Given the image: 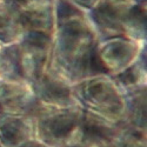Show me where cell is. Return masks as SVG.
Wrapping results in <instances>:
<instances>
[{"label": "cell", "instance_id": "cell-6", "mask_svg": "<svg viewBox=\"0 0 147 147\" xmlns=\"http://www.w3.org/2000/svg\"><path fill=\"white\" fill-rule=\"evenodd\" d=\"M48 112V111H47ZM44 124L48 128L51 136L55 138L65 137L76 126L77 117L71 112H48L44 117Z\"/></svg>", "mask_w": 147, "mask_h": 147}, {"label": "cell", "instance_id": "cell-10", "mask_svg": "<svg viewBox=\"0 0 147 147\" xmlns=\"http://www.w3.org/2000/svg\"><path fill=\"white\" fill-rule=\"evenodd\" d=\"M76 1H78V3H80V4H82L84 6H86V5H91L92 3H94V1H96V0H76Z\"/></svg>", "mask_w": 147, "mask_h": 147}, {"label": "cell", "instance_id": "cell-7", "mask_svg": "<svg viewBox=\"0 0 147 147\" xmlns=\"http://www.w3.org/2000/svg\"><path fill=\"white\" fill-rule=\"evenodd\" d=\"M84 136L86 140L93 144H108L114 137V132L105 121L94 117H87L84 121Z\"/></svg>", "mask_w": 147, "mask_h": 147}, {"label": "cell", "instance_id": "cell-8", "mask_svg": "<svg viewBox=\"0 0 147 147\" xmlns=\"http://www.w3.org/2000/svg\"><path fill=\"white\" fill-rule=\"evenodd\" d=\"M21 26V22L13 9L9 6L0 5V39L4 41L17 39Z\"/></svg>", "mask_w": 147, "mask_h": 147}, {"label": "cell", "instance_id": "cell-1", "mask_svg": "<svg viewBox=\"0 0 147 147\" xmlns=\"http://www.w3.org/2000/svg\"><path fill=\"white\" fill-rule=\"evenodd\" d=\"M128 0H104L96 9V21L107 34H120L128 30L145 35V14Z\"/></svg>", "mask_w": 147, "mask_h": 147}, {"label": "cell", "instance_id": "cell-9", "mask_svg": "<svg viewBox=\"0 0 147 147\" xmlns=\"http://www.w3.org/2000/svg\"><path fill=\"white\" fill-rule=\"evenodd\" d=\"M0 73L6 76H14L19 73L17 51H9L8 48L0 46Z\"/></svg>", "mask_w": 147, "mask_h": 147}, {"label": "cell", "instance_id": "cell-5", "mask_svg": "<svg viewBox=\"0 0 147 147\" xmlns=\"http://www.w3.org/2000/svg\"><path fill=\"white\" fill-rule=\"evenodd\" d=\"M38 94L47 102L54 105H63L69 101L71 92L67 85L54 76L42 74L35 80Z\"/></svg>", "mask_w": 147, "mask_h": 147}, {"label": "cell", "instance_id": "cell-11", "mask_svg": "<svg viewBox=\"0 0 147 147\" xmlns=\"http://www.w3.org/2000/svg\"><path fill=\"white\" fill-rule=\"evenodd\" d=\"M30 147H42V146H38V145H33V146H30Z\"/></svg>", "mask_w": 147, "mask_h": 147}, {"label": "cell", "instance_id": "cell-2", "mask_svg": "<svg viewBox=\"0 0 147 147\" xmlns=\"http://www.w3.org/2000/svg\"><path fill=\"white\" fill-rule=\"evenodd\" d=\"M50 39L47 34L31 32L17 51L19 73L28 79L36 80L44 74V68L48 55Z\"/></svg>", "mask_w": 147, "mask_h": 147}, {"label": "cell", "instance_id": "cell-4", "mask_svg": "<svg viewBox=\"0 0 147 147\" xmlns=\"http://www.w3.org/2000/svg\"><path fill=\"white\" fill-rule=\"evenodd\" d=\"M33 106L34 94L27 86L16 81H0V109L24 112Z\"/></svg>", "mask_w": 147, "mask_h": 147}, {"label": "cell", "instance_id": "cell-3", "mask_svg": "<svg viewBox=\"0 0 147 147\" xmlns=\"http://www.w3.org/2000/svg\"><path fill=\"white\" fill-rule=\"evenodd\" d=\"M9 7L19 18L22 26L31 32L47 34L52 28V11L50 0H9Z\"/></svg>", "mask_w": 147, "mask_h": 147}]
</instances>
